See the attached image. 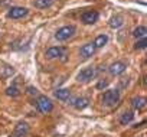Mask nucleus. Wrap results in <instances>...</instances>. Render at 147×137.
I'll return each mask as SVG.
<instances>
[{"label": "nucleus", "mask_w": 147, "mask_h": 137, "mask_svg": "<svg viewBox=\"0 0 147 137\" xmlns=\"http://www.w3.org/2000/svg\"><path fill=\"white\" fill-rule=\"evenodd\" d=\"M102 104L107 105V107H114L118 104L120 101V92L117 90H108L102 94Z\"/></svg>", "instance_id": "nucleus-1"}, {"label": "nucleus", "mask_w": 147, "mask_h": 137, "mask_svg": "<svg viewBox=\"0 0 147 137\" xmlns=\"http://www.w3.org/2000/svg\"><path fill=\"white\" fill-rule=\"evenodd\" d=\"M74 33H75V28H74V26H71V25H69V26H62L61 29L56 30V33H55V39L59 40V42H63V40L72 38Z\"/></svg>", "instance_id": "nucleus-2"}, {"label": "nucleus", "mask_w": 147, "mask_h": 137, "mask_svg": "<svg viewBox=\"0 0 147 137\" xmlns=\"http://www.w3.org/2000/svg\"><path fill=\"white\" fill-rule=\"evenodd\" d=\"M36 107H38V110H39L40 113H43V114H48V113H51V111L53 110V104H52V101H51L46 95H40V97L36 100Z\"/></svg>", "instance_id": "nucleus-3"}, {"label": "nucleus", "mask_w": 147, "mask_h": 137, "mask_svg": "<svg viewBox=\"0 0 147 137\" xmlns=\"http://www.w3.org/2000/svg\"><path fill=\"white\" fill-rule=\"evenodd\" d=\"M95 75H97V70L94 66H88V68H84L77 75V81L78 82H90L91 80H94Z\"/></svg>", "instance_id": "nucleus-4"}, {"label": "nucleus", "mask_w": 147, "mask_h": 137, "mask_svg": "<svg viewBox=\"0 0 147 137\" xmlns=\"http://www.w3.org/2000/svg\"><path fill=\"white\" fill-rule=\"evenodd\" d=\"M125 70H127V65H125L124 62H121V61H117V62H114V63H111V65H110L108 72H110L111 75L117 77V75H121Z\"/></svg>", "instance_id": "nucleus-5"}, {"label": "nucleus", "mask_w": 147, "mask_h": 137, "mask_svg": "<svg viewBox=\"0 0 147 137\" xmlns=\"http://www.w3.org/2000/svg\"><path fill=\"white\" fill-rule=\"evenodd\" d=\"M28 15V9L26 7H20V6H15L9 10L7 16L10 19H20V18H25Z\"/></svg>", "instance_id": "nucleus-6"}, {"label": "nucleus", "mask_w": 147, "mask_h": 137, "mask_svg": "<svg viewBox=\"0 0 147 137\" xmlns=\"http://www.w3.org/2000/svg\"><path fill=\"white\" fill-rule=\"evenodd\" d=\"M98 18H100L98 12L90 10V12H85V13L81 16V20H82L85 25H92V23H95V22L98 20Z\"/></svg>", "instance_id": "nucleus-7"}, {"label": "nucleus", "mask_w": 147, "mask_h": 137, "mask_svg": "<svg viewBox=\"0 0 147 137\" xmlns=\"http://www.w3.org/2000/svg\"><path fill=\"white\" fill-rule=\"evenodd\" d=\"M28 133H29V126L26 123H19L15 127V131L12 133L10 137H26Z\"/></svg>", "instance_id": "nucleus-8"}, {"label": "nucleus", "mask_w": 147, "mask_h": 137, "mask_svg": "<svg viewBox=\"0 0 147 137\" xmlns=\"http://www.w3.org/2000/svg\"><path fill=\"white\" fill-rule=\"evenodd\" d=\"M65 49L63 48H58V46H53V48H49L48 51H46V58H49V59H55V58H61V56H63L65 55Z\"/></svg>", "instance_id": "nucleus-9"}, {"label": "nucleus", "mask_w": 147, "mask_h": 137, "mask_svg": "<svg viewBox=\"0 0 147 137\" xmlns=\"http://www.w3.org/2000/svg\"><path fill=\"white\" fill-rule=\"evenodd\" d=\"M71 104L75 107V108H78V110H84L85 107L90 105V100L85 98V97H77V98H74V100H72Z\"/></svg>", "instance_id": "nucleus-10"}, {"label": "nucleus", "mask_w": 147, "mask_h": 137, "mask_svg": "<svg viewBox=\"0 0 147 137\" xmlns=\"http://www.w3.org/2000/svg\"><path fill=\"white\" fill-rule=\"evenodd\" d=\"M94 52H95V46H94V43H85V45L80 49V53H81L82 58H90V56L94 55Z\"/></svg>", "instance_id": "nucleus-11"}, {"label": "nucleus", "mask_w": 147, "mask_h": 137, "mask_svg": "<svg viewBox=\"0 0 147 137\" xmlns=\"http://www.w3.org/2000/svg\"><path fill=\"white\" fill-rule=\"evenodd\" d=\"M55 97L61 101H66V100L71 98V91L66 90V88H59V90L55 91Z\"/></svg>", "instance_id": "nucleus-12"}, {"label": "nucleus", "mask_w": 147, "mask_h": 137, "mask_svg": "<svg viewBox=\"0 0 147 137\" xmlns=\"http://www.w3.org/2000/svg\"><path fill=\"white\" fill-rule=\"evenodd\" d=\"M131 105H133L134 110H141L146 105V100L143 97H136V98L131 100Z\"/></svg>", "instance_id": "nucleus-13"}, {"label": "nucleus", "mask_w": 147, "mask_h": 137, "mask_svg": "<svg viewBox=\"0 0 147 137\" xmlns=\"http://www.w3.org/2000/svg\"><path fill=\"white\" fill-rule=\"evenodd\" d=\"M107 42H108V36L107 35H98L95 38V40H94V46H95V49L97 48H102L104 45H107Z\"/></svg>", "instance_id": "nucleus-14"}, {"label": "nucleus", "mask_w": 147, "mask_h": 137, "mask_svg": "<svg viewBox=\"0 0 147 137\" xmlns=\"http://www.w3.org/2000/svg\"><path fill=\"white\" fill-rule=\"evenodd\" d=\"M133 120H134V114H133L131 111L123 113V115L120 117V123H121L123 126H127V124H130Z\"/></svg>", "instance_id": "nucleus-15"}, {"label": "nucleus", "mask_w": 147, "mask_h": 137, "mask_svg": "<svg viewBox=\"0 0 147 137\" xmlns=\"http://www.w3.org/2000/svg\"><path fill=\"white\" fill-rule=\"evenodd\" d=\"M33 5L38 9H46V7H51L53 5V0H35Z\"/></svg>", "instance_id": "nucleus-16"}, {"label": "nucleus", "mask_w": 147, "mask_h": 137, "mask_svg": "<svg viewBox=\"0 0 147 137\" xmlns=\"http://www.w3.org/2000/svg\"><path fill=\"white\" fill-rule=\"evenodd\" d=\"M146 33H147L146 26H138V28H136V29H134L133 36H134V38H137V39H143V38H146Z\"/></svg>", "instance_id": "nucleus-17"}, {"label": "nucleus", "mask_w": 147, "mask_h": 137, "mask_svg": "<svg viewBox=\"0 0 147 137\" xmlns=\"http://www.w3.org/2000/svg\"><path fill=\"white\" fill-rule=\"evenodd\" d=\"M123 23H124V22H123V18H121V16H115V18H113V19L110 20V26L114 28V29L123 26Z\"/></svg>", "instance_id": "nucleus-18"}, {"label": "nucleus", "mask_w": 147, "mask_h": 137, "mask_svg": "<svg viewBox=\"0 0 147 137\" xmlns=\"http://www.w3.org/2000/svg\"><path fill=\"white\" fill-rule=\"evenodd\" d=\"M0 71H5V72H2L0 75H2L3 78H6V77H10L15 71H13V68H10V66H2L0 68Z\"/></svg>", "instance_id": "nucleus-19"}, {"label": "nucleus", "mask_w": 147, "mask_h": 137, "mask_svg": "<svg viewBox=\"0 0 147 137\" xmlns=\"http://www.w3.org/2000/svg\"><path fill=\"white\" fill-rule=\"evenodd\" d=\"M6 94H7L9 97H18V95H20V91H19L16 87H9V88L6 90Z\"/></svg>", "instance_id": "nucleus-20"}, {"label": "nucleus", "mask_w": 147, "mask_h": 137, "mask_svg": "<svg viewBox=\"0 0 147 137\" xmlns=\"http://www.w3.org/2000/svg\"><path fill=\"white\" fill-rule=\"evenodd\" d=\"M146 46H147V40H146V38L138 39V40L136 42V45H134L136 49H146Z\"/></svg>", "instance_id": "nucleus-21"}, {"label": "nucleus", "mask_w": 147, "mask_h": 137, "mask_svg": "<svg viewBox=\"0 0 147 137\" xmlns=\"http://www.w3.org/2000/svg\"><path fill=\"white\" fill-rule=\"evenodd\" d=\"M107 85H108V82H107V81H100V82H98V85H97V88H100V90H101V88H105Z\"/></svg>", "instance_id": "nucleus-22"}, {"label": "nucleus", "mask_w": 147, "mask_h": 137, "mask_svg": "<svg viewBox=\"0 0 147 137\" xmlns=\"http://www.w3.org/2000/svg\"><path fill=\"white\" fill-rule=\"evenodd\" d=\"M28 91H29V94H32V95H33V94H35V95L38 94V90H36V88H33V87H29V88H28Z\"/></svg>", "instance_id": "nucleus-23"}]
</instances>
